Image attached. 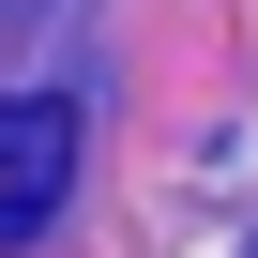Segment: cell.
Instances as JSON below:
<instances>
[{
    "label": "cell",
    "instance_id": "1",
    "mask_svg": "<svg viewBox=\"0 0 258 258\" xmlns=\"http://www.w3.org/2000/svg\"><path fill=\"white\" fill-rule=\"evenodd\" d=\"M76 182V106L61 91H0V243H31Z\"/></svg>",
    "mask_w": 258,
    "mask_h": 258
}]
</instances>
